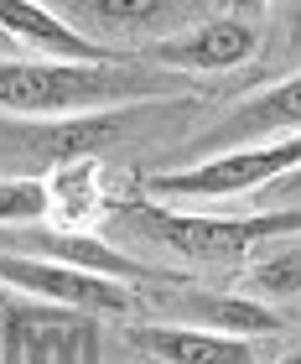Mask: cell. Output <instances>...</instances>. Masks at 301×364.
<instances>
[{
	"instance_id": "obj_4",
	"label": "cell",
	"mask_w": 301,
	"mask_h": 364,
	"mask_svg": "<svg viewBox=\"0 0 301 364\" xmlns=\"http://www.w3.org/2000/svg\"><path fill=\"white\" fill-rule=\"evenodd\" d=\"M0 281H11L16 291L47 296L58 307H78V312H99V318H120V312H136V296H130L120 281L58 266V260L42 255H6L0 250Z\"/></svg>"
},
{
	"instance_id": "obj_13",
	"label": "cell",
	"mask_w": 301,
	"mask_h": 364,
	"mask_svg": "<svg viewBox=\"0 0 301 364\" xmlns=\"http://www.w3.org/2000/svg\"><path fill=\"white\" fill-rule=\"evenodd\" d=\"M53 213V188L42 177H0V224H37Z\"/></svg>"
},
{
	"instance_id": "obj_6",
	"label": "cell",
	"mask_w": 301,
	"mask_h": 364,
	"mask_svg": "<svg viewBox=\"0 0 301 364\" xmlns=\"http://www.w3.org/2000/svg\"><path fill=\"white\" fill-rule=\"evenodd\" d=\"M0 31H11L16 42H31L37 53H47V63H120L109 47L89 42L58 11L31 6V0H0Z\"/></svg>"
},
{
	"instance_id": "obj_5",
	"label": "cell",
	"mask_w": 301,
	"mask_h": 364,
	"mask_svg": "<svg viewBox=\"0 0 301 364\" xmlns=\"http://www.w3.org/2000/svg\"><path fill=\"white\" fill-rule=\"evenodd\" d=\"M260 53V31L239 21V16H219V21H203L192 31H177L150 47V58L166 63V68H182V73H224V68H239Z\"/></svg>"
},
{
	"instance_id": "obj_14",
	"label": "cell",
	"mask_w": 301,
	"mask_h": 364,
	"mask_svg": "<svg viewBox=\"0 0 301 364\" xmlns=\"http://www.w3.org/2000/svg\"><path fill=\"white\" fill-rule=\"evenodd\" d=\"M275 364H301V359H296V354H286V359H275Z\"/></svg>"
},
{
	"instance_id": "obj_3",
	"label": "cell",
	"mask_w": 301,
	"mask_h": 364,
	"mask_svg": "<svg viewBox=\"0 0 301 364\" xmlns=\"http://www.w3.org/2000/svg\"><path fill=\"white\" fill-rule=\"evenodd\" d=\"M296 161H301V136H280L275 146H239V151L208 156L182 172H150L146 193L150 198H239L275 177H291Z\"/></svg>"
},
{
	"instance_id": "obj_12",
	"label": "cell",
	"mask_w": 301,
	"mask_h": 364,
	"mask_svg": "<svg viewBox=\"0 0 301 364\" xmlns=\"http://www.w3.org/2000/svg\"><path fill=\"white\" fill-rule=\"evenodd\" d=\"M296 281H301V255H296V245H286L280 255H270V260H260L255 271H249V281H244V302H291L296 296Z\"/></svg>"
},
{
	"instance_id": "obj_11",
	"label": "cell",
	"mask_w": 301,
	"mask_h": 364,
	"mask_svg": "<svg viewBox=\"0 0 301 364\" xmlns=\"http://www.w3.org/2000/svg\"><path fill=\"white\" fill-rule=\"evenodd\" d=\"M192 323H203L208 333H229V338H244V333H275L280 318L270 307L260 302H244V296H229V302H219V296H203V302H192Z\"/></svg>"
},
{
	"instance_id": "obj_2",
	"label": "cell",
	"mask_w": 301,
	"mask_h": 364,
	"mask_svg": "<svg viewBox=\"0 0 301 364\" xmlns=\"http://www.w3.org/2000/svg\"><path fill=\"white\" fill-rule=\"evenodd\" d=\"M114 229H130L146 245H161L182 260H197V266H224V260H239L244 250H255L260 240L275 235H296L301 229V208L286 203L275 213H260V219H192V213H172L161 203H120L109 213Z\"/></svg>"
},
{
	"instance_id": "obj_8",
	"label": "cell",
	"mask_w": 301,
	"mask_h": 364,
	"mask_svg": "<svg viewBox=\"0 0 301 364\" xmlns=\"http://www.w3.org/2000/svg\"><path fill=\"white\" fill-rule=\"evenodd\" d=\"M130 114L136 109H104V114H78V120L37 125V130H26V146H31L37 161H47V167H73V161L99 156L109 141H120Z\"/></svg>"
},
{
	"instance_id": "obj_1",
	"label": "cell",
	"mask_w": 301,
	"mask_h": 364,
	"mask_svg": "<svg viewBox=\"0 0 301 364\" xmlns=\"http://www.w3.org/2000/svg\"><path fill=\"white\" fill-rule=\"evenodd\" d=\"M156 94H177V73H141L130 63H0V109L16 114L125 109Z\"/></svg>"
},
{
	"instance_id": "obj_9",
	"label": "cell",
	"mask_w": 301,
	"mask_h": 364,
	"mask_svg": "<svg viewBox=\"0 0 301 364\" xmlns=\"http://www.w3.org/2000/svg\"><path fill=\"white\" fill-rule=\"evenodd\" d=\"M37 250H42V260H58V266L89 271V276H104V281H166L141 255H125L109 240L78 235V229H47V235H37Z\"/></svg>"
},
{
	"instance_id": "obj_7",
	"label": "cell",
	"mask_w": 301,
	"mask_h": 364,
	"mask_svg": "<svg viewBox=\"0 0 301 364\" xmlns=\"http://www.w3.org/2000/svg\"><path fill=\"white\" fill-rule=\"evenodd\" d=\"M130 338L161 364H255L249 338L208 333V328H182V323H136Z\"/></svg>"
},
{
	"instance_id": "obj_15",
	"label": "cell",
	"mask_w": 301,
	"mask_h": 364,
	"mask_svg": "<svg viewBox=\"0 0 301 364\" xmlns=\"http://www.w3.org/2000/svg\"><path fill=\"white\" fill-rule=\"evenodd\" d=\"M0 333H6V312H0Z\"/></svg>"
},
{
	"instance_id": "obj_10",
	"label": "cell",
	"mask_w": 301,
	"mask_h": 364,
	"mask_svg": "<svg viewBox=\"0 0 301 364\" xmlns=\"http://www.w3.org/2000/svg\"><path fill=\"white\" fill-rule=\"evenodd\" d=\"M62 11L89 21V26H104V31H146L156 21H177L182 16V6H166V0H73Z\"/></svg>"
}]
</instances>
